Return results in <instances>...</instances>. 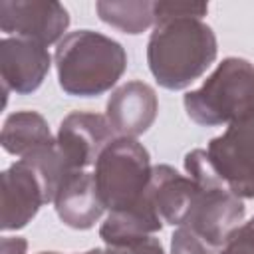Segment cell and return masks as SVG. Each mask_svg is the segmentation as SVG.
Wrapping results in <instances>:
<instances>
[{
  "mask_svg": "<svg viewBox=\"0 0 254 254\" xmlns=\"http://www.w3.org/2000/svg\"><path fill=\"white\" fill-rule=\"evenodd\" d=\"M206 159L234 192L254 196V107L210 141Z\"/></svg>",
  "mask_w": 254,
  "mask_h": 254,
  "instance_id": "6da1fadb",
  "label": "cell"
},
{
  "mask_svg": "<svg viewBox=\"0 0 254 254\" xmlns=\"http://www.w3.org/2000/svg\"><path fill=\"white\" fill-rule=\"evenodd\" d=\"M101 117L93 115H71L62 123L60 131V145L64 159V173L65 177L71 173H79L85 165L97 157L99 149L107 141V131Z\"/></svg>",
  "mask_w": 254,
  "mask_h": 254,
  "instance_id": "7a4b0ae2",
  "label": "cell"
}]
</instances>
